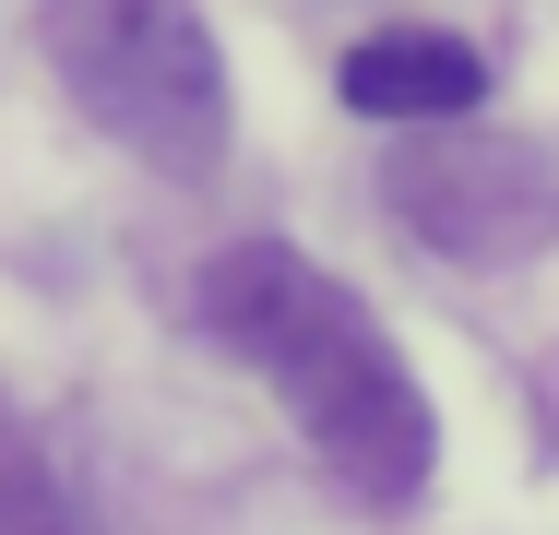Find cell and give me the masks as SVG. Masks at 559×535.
Returning <instances> with one entry per match:
<instances>
[{"instance_id":"obj_1","label":"cell","mask_w":559,"mask_h":535,"mask_svg":"<svg viewBox=\"0 0 559 535\" xmlns=\"http://www.w3.org/2000/svg\"><path fill=\"white\" fill-rule=\"evenodd\" d=\"M191 310H203V333H226V345L274 381V405L298 417V440L322 452V476H334L357 512H417V500H429L441 417H429L417 369L393 357V333L357 310L310 250L238 238V250L203 262Z\"/></svg>"},{"instance_id":"obj_2","label":"cell","mask_w":559,"mask_h":535,"mask_svg":"<svg viewBox=\"0 0 559 535\" xmlns=\"http://www.w3.org/2000/svg\"><path fill=\"white\" fill-rule=\"evenodd\" d=\"M48 60L119 155L203 179L226 155V48L191 0H48Z\"/></svg>"},{"instance_id":"obj_3","label":"cell","mask_w":559,"mask_h":535,"mask_svg":"<svg viewBox=\"0 0 559 535\" xmlns=\"http://www.w3.org/2000/svg\"><path fill=\"white\" fill-rule=\"evenodd\" d=\"M381 203L429 262L512 274V262L559 250V155L524 131H441V143H405L381 167Z\"/></svg>"},{"instance_id":"obj_4","label":"cell","mask_w":559,"mask_h":535,"mask_svg":"<svg viewBox=\"0 0 559 535\" xmlns=\"http://www.w3.org/2000/svg\"><path fill=\"white\" fill-rule=\"evenodd\" d=\"M334 96L357 107V119H381V131H429V119H476L488 60H476L452 24H381V36L345 48Z\"/></svg>"},{"instance_id":"obj_5","label":"cell","mask_w":559,"mask_h":535,"mask_svg":"<svg viewBox=\"0 0 559 535\" xmlns=\"http://www.w3.org/2000/svg\"><path fill=\"white\" fill-rule=\"evenodd\" d=\"M0 535H96L84 500H72V476L48 464V440L12 428V417H0Z\"/></svg>"}]
</instances>
